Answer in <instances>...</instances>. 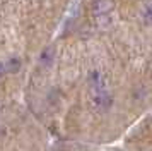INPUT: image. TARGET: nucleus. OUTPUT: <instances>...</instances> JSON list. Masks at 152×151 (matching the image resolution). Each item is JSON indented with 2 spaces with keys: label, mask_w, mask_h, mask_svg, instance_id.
Wrapping results in <instances>:
<instances>
[{
  "label": "nucleus",
  "mask_w": 152,
  "mask_h": 151,
  "mask_svg": "<svg viewBox=\"0 0 152 151\" xmlns=\"http://www.w3.org/2000/svg\"><path fill=\"white\" fill-rule=\"evenodd\" d=\"M113 9H115V0H96L92 5V12L97 17H104L113 12Z\"/></svg>",
  "instance_id": "obj_1"
},
{
  "label": "nucleus",
  "mask_w": 152,
  "mask_h": 151,
  "mask_svg": "<svg viewBox=\"0 0 152 151\" xmlns=\"http://www.w3.org/2000/svg\"><path fill=\"white\" fill-rule=\"evenodd\" d=\"M21 58H17V57H10L7 60L2 64V72L4 74H15V72H19L21 70Z\"/></svg>",
  "instance_id": "obj_2"
},
{
  "label": "nucleus",
  "mask_w": 152,
  "mask_h": 151,
  "mask_svg": "<svg viewBox=\"0 0 152 151\" xmlns=\"http://www.w3.org/2000/svg\"><path fill=\"white\" fill-rule=\"evenodd\" d=\"M53 57H55V48L53 47L45 48L41 52V55H39V64L48 67V65H51V62H53Z\"/></svg>",
  "instance_id": "obj_3"
},
{
  "label": "nucleus",
  "mask_w": 152,
  "mask_h": 151,
  "mask_svg": "<svg viewBox=\"0 0 152 151\" xmlns=\"http://www.w3.org/2000/svg\"><path fill=\"white\" fill-rule=\"evenodd\" d=\"M142 17H144V22H145V24L152 26V2H151V4H147V5L144 7Z\"/></svg>",
  "instance_id": "obj_4"
}]
</instances>
